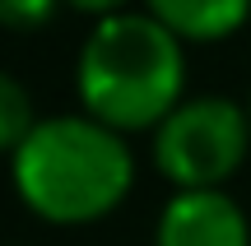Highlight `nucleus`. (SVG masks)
I'll use <instances>...</instances> for the list:
<instances>
[{"mask_svg":"<svg viewBox=\"0 0 251 246\" xmlns=\"http://www.w3.org/2000/svg\"><path fill=\"white\" fill-rule=\"evenodd\" d=\"M14 191L28 214L56 228H84L107 219L135 186V154L121 130L89 112L42 116L9 158Z\"/></svg>","mask_w":251,"mask_h":246,"instance_id":"1","label":"nucleus"},{"mask_svg":"<svg viewBox=\"0 0 251 246\" xmlns=\"http://www.w3.org/2000/svg\"><path fill=\"white\" fill-rule=\"evenodd\" d=\"M75 93L93 121L121 135L158 130L186 98V42L144 9L98 19L75 61Z\"/></svg>","mask_w":251,"mask_h":246,"instance_id":"2","label":"nucleus"},{"mask_svg":"<svg viewBox=\"0 0 251 246\" xmlns=\"http://www.w3.org/2000/svg\"><path fill=\"white\" fill-rule=\"evenodd\" d=\"M251 154V116L224 93H186L153 130V167L172 191H224Z\"/></svg>","mask_w":251,"mask_h":246,"instance_id":"3","label":"nucleus"},{"mask_svg":"<svg viewBox=\"0 0 251 246\" xmlns=\"http://www.w3.org/2000/svg\"><path fill=\"white\" fill-rule=\"evenodd\" d=\"M153 246H251V223L228 191H172Z\"/></svg>","mask_w":251,"mask_h":246,"instance_id":"4","label":"nucleus"},{"mask_svg":"<svg viewBox=\"0 0 251 246\" xmlns=\"http://www.w3.org/2000/svg\"><path fill=\"white\" fill-rule=\"evenodd\" d=\"M144 14H153L181 42H224L242 33L251 19V0H144Z\"/></svg>","mask_w":251,"mask_h":246,"instance_id":"5","label":"nucleus"},{"mask_svg":"<svg viewBox=\"0 0 251 246\" xmlns=\"http://www.w3.org/2000/svg\"><path fill=\"white\" fill-rule=\"evenodd\" d=\"M37 121H42V116L33 112L28 89H24V84H19L9 70H0V154L14 158V149L33 135Z\"/></svg>","mask_w":251,"mask_h":246,"instance_id":"6","label":"nucleus"},{"mask_svg":"<svg viewBox=\"0 0 251 246\" xmlns=\"http://www.w3.org/2000/svg\"><path fill=\"white\" fill-rule=\"evenodd\" d=\"M65 9V0H0V23L9 33H37Z\"/></svg>","mask_w":251,"mask_h":246,"instance_id":"7","label":"nucleus"},{"mask_svg":"<svg viewBox=\"0 0 251 246\" xmlns=\"http://www.w3.org/2000/svg\"><path fill=\"white\" fill-rule=\"evenodd\" d=\"M65 9H75V14H89L93 23H98V19L126 14V9H130V0H65Z\"/></svg>","mask_w":251,"mask_h":246,"instance_id":"8","label":"nucleus"},{"mask_svg":"<svg viewBox=\"0 0 251 246\" xmlns=\"http://www.w3.org/2000/svg\"><path fill=\"white\" fill-rule=\"evenodd\" d=\"M247 116H251V98H247Z\"/></svg>","mask_w":251,"mask_h":246,"instance_id":"9","label":"nucleus"}]
</instances>
